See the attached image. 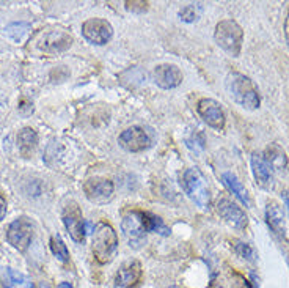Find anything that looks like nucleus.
Masks as SVG:
<instances>
[{
    "label": "nucleus",
    "mask_w": 289,
    "mask_h": 288,
    "mask_svg": "<svg viewBox=\"0 0 289 288\" xmlns=\"http://www.w3.org/2000/svg\"><path fill=\"white\" fill-rule=\"evenodd\" d=\"M285 202H286V206H288V210H289V196H288V194H285Z\"/></svg>",
    "instance_id": "obj_33"
},
{
    "label": "nucleus",
    "mask_w": 289,
    "mask_h": 288,
    "mask_svg": "<svg viewBox=\"0 0 289 288\" xmlns=\"http://www.w3.org/2000/svg\"><path fill=\"white\" fill-rule=\"evenodd\" d=\"M29 30H30V24H27V22H15V24H11L8 29H6V33H8V35L15 39V41H21L22 36Z\"/></svg>",
    "instance_id": "obj_26"
},
{
    "label": "nucleus",
    "mask_w": 289,
    "mask_h": 288,
    "mask_svg": "<svg viewBox=\"0 0 289 288\" xmlns=\"http://www.w3.org/2000/svg\"><path fill=\"white\" fill-rule=\"evenodd\" d=\"M143 219H145L146 232L159 233V235H162V236H169L170 235L169 227L164 224V220L160 217L154 216V214H151V213H143Z\"/></svg>",
    "instance_id": "obj_22"
},
{
    "label": "nucleus",
    "mask_w": 289,
    "mask_h": 288,
    "mask_svg": "<svg viewBox=\"0 0 289 288\" xmlns=\"http://www.w3.org/2000/svg\"><path fill=\"white\" fill-rule=\"evenodd\" d=\"M285 36H286V43H288V48H289V10H288L286 19H285Z\"/></svg>",
    "instance_id": "obj_31"
},
{
    "label": "nucleus",
    "mask_w": 289,
    "mask_h": 288,
    "mask_svg": "<svg viewBox=\"0 0 289 288\" xmlns=\"http://www.w3.org/2000/svg\"><path fill=\"white\" fill-rule=\"evenodd\" d=\"M266 219L269 227L273 230L275 235H278L281 238L286 236V224H285V213L281 210V206L275 202V200H271L266 206Z\"/></svg>",
    "instance_id": "obj_16"
},
{
    "label": "nucleus",
    "mask_w": 289,
    "mask_h": 288,
    "mask_svg": "<svg viewBox=\"0 0 289 288\" xmlns=\"http://www.w3.org/2000/svg\"><path fill=\"white\" fill-rule=\"evenodd\" d=\"M214 38H216V43L228 55L239 57L242 43H244V30H242V27L236 21H233V19L220 21L216 25Z\"/></svg>",
    "instance_id": "obj_3"
},
{
    "label": "nucleus",
    "mask_w": 289,
    "mask_h": 288,
    "mask_svg": "<svg viewBox=\"0 0 289 288\" xmlns=\"http://www.w3.org/2000/svg\"><path fill=\"white\" fill-rule=\"evenodd\" d=\"M126 8L129 11L143 13L148 10V2H126Z\"/></svg>",
    "instance_id": "obj_27"
},
{
    "label": "nucleus",
    "mask_w": 289,
    "mask_h": 288,
    "mask_svg": "<svg viewBox=\"0 0 289 288\" xmlns=\"http://www.w3.org/2000/svg\"><path fill=\"white\" fill-rule=\"evenodd\" d=\"M153 80L160 89H165V90L176 89V87H179L181 82H183V72H181V70L176 65L162 63L154 68Z\"/></svg>",
    "instance_id": "obj_14"
},
{
    "label": "nucleus",
    "mask_w": 289,
    "mask_h": 288,
    "mask_svg": "<svg viewBox=\"0 0 289 288\" xmlns=\"http://www.w3.org/2000/svg\"><path fill=\"white\" fill-rule=\"evenodd\" d=\"M0 284L5 288H32V280L22 272H17L11 268H3L0 271Z\"/></svg>",
    "instance_id": "obj_19"
},
{
    "label": "nucleus",
    "mask_w": 289,
    "mask_h": 288,
    "mask_svg": "<svg viewBox=\"0 0 289 288\" xmlns=\"http://www.w3.org/2000/svg\"><path fill=\"white\" fill-rule=\"evenodd\" d=\"M82 35L86 41L102 46L107 44L113 36V27L109 21L101 18H93L82 24Z\"/></svg>",
    "instance_id": "obj_8"
},
{
    "label": "nucleus",
    "mask_w": 289,
    "mask_h": 288,
    "mask_svg": "<svg viewBox=\"0 0 289 288\" xmlns=\"http://www.w3.org/2000/svg\"><path fill=\"white\" fill-rule=\"evenodd\" d=\"M234 251H236V253L240 258L247 260V262H255V260H256V252H255L253 247L247 243L234 241Z\"/></svg>",
    "instance_id": "obj_25"
},
{
    "label": "nucleus",
    "mask_w": 289,
    "mask_h": 288,
    "mask_svg": "<svg viewBox=\"0 0 289 288\" xmlns=\"http://www.w3.org/2000/svg\"><path fill=\"white\" fill-rule=\"evenodd\" d=\"M5 214H6V200L0 196V220L5 217Z\"/></svg>",
    "instance_id": "obj_30"
},
{
    "label": "nucleus",
    "mask_w": 289,
    "mask_h": 288,
    "mask_svg": "<svg viewBox=\"0 0 289 288\" xmlns=\"http://www.w3.org/2000/svg\"><path fill=\"white\" fill-rule=\"evenodd\" d=\"M113 191H115V186L107 178L95 177L86 180L84 183V192L86 198L98 205H104L107 202H110L113 197Z\"/></svg>",
    "instance_id": "obj_9"
},
{
    "label": "nucleus",
    "mask_w": 289,
    "mask_h": 288,
    "mask_svg": "<svg viewBox=\"0 0 289 288\" xmlns=\"http://www.w3.org/2000/svg\"><path fill=\"white\" fill-rule=\"evenodd\" d=\"M201 15V5L200 3H190L186 5L184 8H181L179 11V18L183 19L184 22H195Z\"/></svg>",
    "instance_id": "obj_24"
},
{
    "label": "nucleus",
    "mask_w": 289,
    "mask_h": 288,
    "mask_svg": "<svg viewBox=\"0 0 289 288\" xmlns=\"http://www.w3.org/2000/svg\"><path fill=\"white\" fill-rule=\"evenodd\" d=\"M46 288H49V287H46Z\"/></svg>",
    "instance_id": "obj_35"
},
{
    "label": "nucleus",
    "mask_w": 289,
    "mask_h": 288,
    "mask_svg": "<svg viewBox=\"0 0 289 288\" xmlns=\"http://www.w3.org/2000/svg\"><path fill=\"white\" fill-rule=\"evenodd\" d=\"M36 145H38V134L35 132V129L24 128L17 134V146L22 156L29 158L32 153L35 151Z\"/></svg>",
    "instance_id": "obj_21"
},
{
    "label": "nucleus",
    "mask_w": 289,
    "mask_h": 288,
    "mask_svg": "<svg viewBox=\"0 0 289 288\" xmlns=\"http://www.w3.org/2000/svg\"><path fill=\"white\" fill-rule=\"evenodd\" d=\"M217 213L220 214V217L223 219L226 224H230L231 227H234V229L244 230L247 227L248 219L245 216L244 210H242L238 203L231 202L230 198H220L219 200Z\"/></svg>",
    "instance_id": "obj_13"
},
{
    "label": "nucleus",
    "mask_w": 289,
    "mask_h": 288,
    "mask_svg": "<svg viewBox=\"0 0 289 288\" xmlns=\"http://www.w3.org/2000/svg\"><path fill=\"white\" fill-rule=\"evenodd\" d=\"M63 224L68 230L69 236L76 243H84L85 239V225L80 206L76 202H69L63 208Z\"/></svg>",
    "instance_id": "obj_11"
},
{
    "label": "nucleus",
    "mask_w": 289,
    "mask_h": 288,
    "mask_svg": "<svg viewBox=\"0 0 289 288\" xmlns=\"http://www.w3.org/2000/svg\"><path fill=\"white\" fill-rule=\"evenodd\" d=\"M264 159L267 161V164L275 170H283L288 167V156L285 150L281 148L277 144H271L264 151Z\"/></svg>",
    "instance_id": "obj_20"
},
{
    "label": "nucleus",
    "mask_w": 289,
    "mask_h": 288,
    "mask_svg": "<svg viewBox=\"0 0 289 288\" xmlns=\"http://www.w3.org/2000/svg\"><path fill=\"white\" fill-rule=\"evenodd\" d=\"M51 249L53 252V255H55L60 262L63 263H68L69 262V252H68V247L63 243V239L60 236H52L51 238Z\"/></svg>",
    "instance_id": "obj_23"
},
{
    "label": "nucleus",
    "mask_w": 289,
    "mask_h": 288,
    "mask_svg": "<svg viewBox=\"0 0 289 288\" xmlns=\"http://www.w3.org/2000/svg\"><path fill=\"white\" fill-rule=\"evenodd\" d=\"M233 285L234 288H253L250 285V282L245 279V277H242L240 274H234V277H233Z\"/></svg>",
    "instance_id": "obj_28"
},
{
    "label": "nucleus",
    "mask_w": 289,
    "mask_h": 288,
    "mask_svg": "<svg viewBox=\"0 0 289 288\" xmlns=\"http://www.w3.org/2000/svg\"><path fill=\"white\" fill-rule=\"evenodd\" d=\"M252 170L256 183L264 187V189H269L273 183V173H272V167L267 164V161L264 159L263 155L259 153H255L252 156Z\"/></svg>",
    "instance_id": "obj_15"
},
{
    "label": "nucleus",
    "mask_w": 289,
    "mask_h": 288,
    "mask_svg": "<svg viewBox=\"0 0 289 288\" xmlns=\"http://www.w3.org/2000/svg\"><path fill=\"white\" fill-rule=\"evenodd\" d=\"M197 112L200 118L203 120L207 126H211V128L219 129V131L225 128V122H226L225 112L220 107V104L217 101H214V99L211 98L200 99L197 104Z\"/></svg>",
    "instance_id": "obj_10"
},
{
    "label": "nucleus",
    "mask_w": 289,
    "mask_h": 288,
    "mask_svg": "<svg viewBox=\"0 0 289 288\" xmlns=\"http://www.w3.org/2000/svg\"><path fill=\"white\" fill-rule=\"evenodd\" d=\"M118 251V236L107 222H98L93 230V253L101 265L110 263Z\"/></svg>",
    "instance_id": "obj_2"
},
{
    "label": "nucleus",
    "mask_w": 289,
    "mask_h": 288,
    "mask_svg": "<svg viewBox=\"0 0 289 288\" xmlns=\"http://www.w3.org/2000/svg\"><path fill=\"white\" fill-rule=\"evenodd\" d=\"M170 288H179V287H170Z\"/></svg>",
    "instance_id": "obj_34"
},
{
    "label": "nucleus",
    "mask_w": 289,
    "mask_h": 288,
    "mask_svg": "<svg viewBox=\"0 0 289 288\" xmlns=\"http://www.w3.org/2000/svg\"><path fill=\"white\" fill-rule=\"evenodd\" d=\"M72 44V36L63 29H52L43 30L33 39V48L39 54H48L55 55L58 52H65Z\"/></svg>",
    "instance_id": "obj_4"
},
{
    "label": "nucleus",
    "mask_w": 289,
    "mask_h": 288,
    "mask_svg": "<svg viewBox=\"0 0 289 288\" xmlns=\"http://www.w3.org/2000/svg\"><path fill=\"white\" fill-rule=\"evenodd\" d=\"M57 288H72V285H71L69 282H62Z\"/></svg>",
    "instance_id": "obj_32"
},
{
    "label": "nucleus",
    "mask_w": 289,
    "mask_h": 288,
    "mask_svg": "<svg viewBox=\"0 0 289 288\" xmlns=\"http://www.w3.org/2000/svg\"><path fill=\"white\" fill-rule=\"evenodd\" d=\"M118 144L123 146L126 151L140 153L150 146L151 139L143 128H140V126H131V128L124 129L119 134Z\"/></svg>",
    "instance_id": "obj_12"
},
{
    "label": "nucleus",
    "mask_w": 289,
    "mask_h": 288,
    "mask_svg": "<svg viewBox=\"0 0 289 288\" xmlns=\"http://www.w3.org/2000/svg\"><path fill=\"white\" fill-rule=\"evenodd\" d=\"M33 238V225L27 217H19L6 230V239L17 251H27Z\"/></svg>",
    "instance_id": "obj_7"
},
{
    "label": "nucleus",
    "mask_w": 289,
    "mask_h": 288,
    "mask_svg": "<svg viewBox=\"0 0 289 288\" xmlns=\"http://www.w3.org/2000/svg\"><path fill=\"white\" fill-rule=\"evenodd\" d=\"M121 229L126 239L129 241V244L134 247H140L143 244L146 236V227L142 211H129L124 214L123 222H121Z\"/></svg>",
    "instance_id": "obj_6"
},
{
    "label": "nucleus",
    "mask_w": 289,
    "mask_h": 288,
    "mask_svg": "<svg viewBox=\"0 0 289 288\" xmlns=\"http://www.w3.org/2000/svg\"><path fill=\"white\" fill-rule=\"evenodd\" d=\"M140 277H142V265L137 260H132V262H127L119 268L117 274V284L119 287L129 288L136 285Z\"/></svg>",
    "instance_id": "obj_17"
},
{
    "label": "nucleus",
    "mask_w": 289,
    "mask_h": 288,
    "mask_svg": "<svg viewBox=\"0 0 289 288\" xmlns=\"http://www.w3.org/2000/svg\"><path fill=\"white\" fill-rule=\"evenodd\" d=\"M181 184H183V189L186 194L189 196L195 203H197L200 208H207L211 203V194L207 189L206 180L203 177L197 167H192V169H187L183 177H181Z\"/></svg>",
    "instance_id": "obj_5"
},
{
    "label": "nucleus",
    "mask_w": 289,
    "mask_h": 288,
    "mask_svg": "<svg viewBox=\"0 0 289 288\" xmlns=\"http://www.w3.org/2000/svg\"><path fill=\"white\" fill-rule=\"evenodd\" d=\"M226 90L234 103L247 110H256L261 104L259 91L253 80L242 72H230L226 77Z\"/></svg>",
    "instance_id": "obj_1"
},
{
    "label": "nucleus",
    "mask_w": 289,
    "mask_h": 288,
    "mask_svg": "<svg viewBox=\"0 0 289 288\" xmlns=\"http://www.w3.org/2000/svg\"><path fill=\"white\" fill-rule=\"evenodd\" d=\"M221 181H223V184L228 187V189H230V192L234 194V197H236L238 200H240V202L244 203L247 208H250V206H252L250 194H248V191L244 187V184L239 181V178L234 175V173L225 172L223 175H221Z\"/></svg>",
    "instance_id": "obj_18"
},
{
    "label": "nucleus",
    "mask_w": 289,
    "mask_h": 288,
    "mask_svg": "<svg viewBox=\"0 0 289 288\" xmlns=\"http://www.w3.org/2000/svg\"><path fill=\"white\" fill-rule=\"evenodd\" d=\"M25 109H27V112H32L33 110V106H32L30 101H27V99H21V103H19V110L25 112Z\"/></svg>",
    "instance_id": "obj_29"
}]
</instances>
